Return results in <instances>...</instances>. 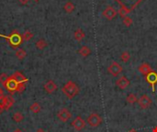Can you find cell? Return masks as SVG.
I'll use <instances>...</instances> for the list:
<instances>
[{
  "instance_id": "obj_1",
  "label": "cell",
  "mask_w": 157,
  "mask_h": 132,
  "mask_svg": "<svg viewBox=\"0 0 157 132\" xmlns=\"http://www.w3.org/2000/svg\"><path fill=\"white\" fill-rule=\"evenodd\" d=\"M62 92L68 99L75 98L80 92L79 86L73 81H68L62 88Z\"/></svg>"
},
{
  "instance_id": "obj_2",
  "label": "cell",
  "mask_w": 157,
  "mask_h": 132,
  "mask_svg": "<svg viewBox=\"0 0 157 132\" xmlns=\"http://www.w3.org/2000/svg\"><path fill=\"white\" fill-rule=\"evenodd\" d=\"M8 41L9 42V44L13 47V48H17L19 47L22 41H23V39H22V36L17 32V30H14L8 37Z\"/></svg>"
},
{
  "instance_id": "obj_3",
  "label": "cell",
  "mask_w": 157,
  "mask_h": 132,
  "mask_svg": "<svg viewBox=\"0 0 157 132\" xmlns=\"http://www.w3.org/2000/svg\"><path fill=\"white\" fill-rule=\"evenodd\" d=\"M102 121H103V119H102L101 116L97 114V113H93V114L89 115L86 119V123L91 127H97L98 126L101 125Z\"/></svg>"
},
{
  "instance_id": "obj_4",
  "label": "cell",
  "mask_w": 157,
  "mask_h": 132,
  "mask_svg": "<svg viewBox=\"0 0 157 132\" xmlns=\"http://www.w3.org/2000/svg\"><path fill=\"white\" fill-rule=\"evenodd\" d=\"M3 86L11 94L17 91V87H19V83H17L12 76H8V80L5 82Z\"/></svg>"
},
{
  "instance_id": "obj_5",
  "label": "cell",
  "mask_w": 157,
  "mask_h": 132,
  "mask_svg": "<svg viewBox=\"0 0 157 132\" xmlns=\"http://www.w3.org/2000/svg\"><path fill=\"white\" fill-rule=\"evenodd\" d=\"M123 69H122V66L117 63V62H113L109 67H108V72L113 77H118L119 75L122 72Z\"/></svg>"
},
{
  "instance_id": "obj_6",
  "label": "cell",
  "mask_w": 157,
  "mask_h": 132,
  "mask_svg": "<svg viewBox=\"0 0 157 132\" xmlns=\"http://www.w3.org/2000/svg\"><path fill=\"white\" fill-rule=\"evenodd\" d=\"M15 103V99L11 95H7L4 96L1 99H0V106H1L4 110L9 109Z\"/></svg>"
},
{
  "instance_id": "obj_7",
  "label": "cell",
  "mask_w": 157,
  "mask_h": 132,
  "mask_svg": "<svg viewBox=\"0 0 157 132\" xmlns=\"http://www.w3.org/2000/svg\"><path fill=\"white\" fill-rule=\"evenodd\" d=\"M57 118L60 121L66 123L67 121H69L72 118V113L69 111V109L67 108H62L58 111L57 113Z\"/></svg>"
},
{
  "instance_id": "obj_8",
  "label": "cell",
  "mask_w": 157,
  "mask_h": 132,
  "mask_svg": "<svg viewBox=\"0 0 157 132\" xmlns=\"http://www.w3.org/2000/svg\"><path fill=\"white\" fill-rule=\"evenodd\" d=\"M152 99L147 95H143L138 99V105L142 109H147L152 106Z\"/></svg>"
},
{
  "instance_id": "obj_9",
  "label": "cell",
  "mask_w": 157,
  "mask_h": 132,
  "mask_svg": "<svg viewBox=\"0 0 157 132\" xmlns=\"http://www.w3.org/2000/svg\"><path fill=\"white\" fill-rule=\"evenodd\" d=\"M116 1L121 6V8H126L131 9L135 8L142 0H116Z\"/></svg>"
},
{
  "instance_id": "obj_10",
  "label": "cell",
  "mask_w": 157,
  "mask_h": 132,
  "mask_svg": "<svg viewBox=\"0 0 157 132\" xmlns=\"http://www.w3.org/2000/svg\"><path fill=\"white\" fill-rule=\"evenodd\" d=\"M71 126L75 128V130L76 131H81L85 127V121L80 117L77 116L72 122H71Z\"/></svg>"
},
{
  "instance_id": "obj_11",
  "label": "cell",
  "mask_w": 157,
  "mask_h": 132,
  "mask_svg": "<svg viewBox=\"0 0 157 132\" xmlns=\"http://www.w3.org/2000/svg\"><path fill=\"white\" fill-rule=\"evenodd\" d=\"M102 15H103V17L105 18H107L108 20H112L113 18L118 15V11L114 8L109 6V7H107L106 8L103 10Z\"/></svg>"
},
{
  "instance_id": "obj_12",
  "label": "cell",
  "mask_w": 157,
  "mask_h": 132,
  "mask_svg": "<svg viewBox=\"0 0 157 132\" xmlns=\"http://www.w3.org/2000/svg\"><path fill=\"white\" fill-rule=\"evenodd\" d=\"M145 80L146 82L151 84L152 88V92H154V86L157 84V72L154 71H152L149 74H147L145 76Z\"/></svg>"
},
{
  "instance_id": "obj_13",
  "label": "cell",
  "mask_w": 157,
  "mask_h": 132,
  "mask_svg": "<svg viewBox=\"0 0 157 132\" xmlns=\"http://www.w3.org/2000/svg\"><path fill=\"white\" fill-rule=\"evenodd\" d=\"M115 84H116V86L117 87H119L121 90H124V89H126L130 85L131 82H130V80L126 76H121L120 78H119L116 81Z\"/></svg>"
},
{
  "instance_id": "obj_14",
  "label": "cell",
  "mask_w": 157,
  "mask_h": 132,
  "mask_svg": "<svg viewBox=\"0 0 157 132\" xmlns=\"http://www.w3.org/2000/svg\"><path fill=\"white\" fill-rule=\"evenodd\" d=\"M11 76L19 83V84H26L28 82V79L27 77L25 76V75L21 72H19V71H17L15 72Z\"/></svg>"
},
{
  "instance_id": "obj_15",
  "label": "cell",
  "mask_w": 157,
  "mask_h": 132,
  "mask_svg": "<svg viewBox=\"0 0 157 132\" xmlns=\"http://www.w3.org/2000/svg\"><path fill=\"white\" fill-rule=\"evenodd\" d=\"M138 71L142 75H143V76H146V75L149 74L152 70V67H151V65L149 63H142L141 65L138 67Z\"/></svg>"
},
{
  "instance_id": "obj_16",
  "label": "cell",
  "mask_w": 157,
  "mask_h": 132,
  "mask_svg": "<svg viewBox=\"0 0 157 132\" xmlns=\"http://www.w3.org/2000/svg\"><path fill=\"white\" fill-rule=\"evenodd\" d=\"M43 87H44V90L46 91V93H48V94H52L57 90V84L52 80H49L44 84Z\"/></svg>"
},
{
  "instance_id": "obj_17",
  "label": "cell",
  "mask_w": 157,
  "mask_h": 132,
  "mask_svg": "<svg viewBox=\"0 0 157 132\" xmlns=\"http://www.w3.org/2000/svg\"><path fill=\"white\" fill-rule=\"evenodd\" d=\"M77 52H78L79 55L82 56V57H87V56H89L92 53V51L88 46L84 45L77 51Z\"/></svg>"
},
{
  "instance_id": "obj_18",
  "label": "cell",
  "mask_w": 157,
  "mask_h": 132,
  "mask_svg": "<svg viewBox=\"0 0 157 132\" xmlns=\"http://www.w3.org/2000/svg\"><path fill=\"white\" fill-rule=\"evenodd\" d=\"M85 33L83 31L82 29H77L74 33V38H75V40L77 41H83L85 39Z\"/></svg>"
},
{
  "instance_id": "obj_19",
  "label": "cell",
  "mask_w": 157,
  "mask_h": 132,
  "mask_svg": "<svg viewBox=\"0 0 157 132\" xmlns=\"http://www.w3.org/2000/svg\"><path fill=\"white\" fill-rule=\"evenodd\" d=\"M75 4H74L73 2H71V1H67V2L64 4V6H63V9H64V11H65L67 14L73 13L74 10H75Z\"/></svg>"
},
{
  "instance_id": "obj_20",
  "label": "cell",
  "mask_w": 157,
  "mask_h": 132,
  "mask_svg": "<svg viewBox=\"0 0 157 132\" xmlns=\"http://www.w3.org/2000/svg\"><path fill=\"white\" fill-rule=\"evenodd\" d=\"M138 99L139 98L137 97V96L135 95V94L131 93V94H129V95L127 96V97H126V102L128 104H130V105H133L135 103H138Z\"/></svg>"
},
{
  "instance_id": "obj_21",
  "label": "cell",
  "mask_w": 157,
  "mask_h": 132,
  "mask_svg": "<svg viewBox=\"0 0 157 132\" xmlns=\"http://www.w3.org/2000/svg\"><path fill=\"white\" fill-rule=\"evenodd\" d=\"M26 56H27V52H26V51L24 49L17 50V51H16V57L19 59V60H20V61L24 60L26 58Z\"/></svg>"
},
{
  "instance_id": "obj_22",
  "label": "cell",
  "mask_w": 157,
  "mask_h": 132,
  "mask_svg": "<svg viewBox=\"0 0 157 132\" xmlns=\"http://www.w3.org/2000/svg\"><path fill=\"white\" fill-rule=\"evenodd\" d=\"M12 119H13V121H15L17 123H20V122L23 121L24 116L21 114L20 112H16V113H14L13 116H12Z\"/></svg>"
},
{
  "instance_id": "obj_23",
  "label": "cell",
  "mask_w": 157,
  "mask_h": 132,
  "mask_svg": "<svg viewBox=\"0 0 157 132\" xmlns=\"http://www.w3.org/2000/svg\"><path fill=\"white\" fill-rule=\"evenodd\" d=\"M41 109H42V107H41L40 104L37 103V102L33 103V104L29 106V110H30L32 113H34V114H38V113L41 111Z\"/></svg>"
},
{
  "instance_id": "obj_24",
  "label": "cell",
  "mask_w": 157,
  "mask_h": 132,
  "mask_svg": "<svg viewBox=\"0 0 157 132\" xmlns=\"http://www.w3.org/2000/svg\"><path fill=\"white\" fill-rule=\"evenodd\" d=\"M130 11H131V9H129V8H120L119 9V11H118V15H119L120 17L124 18V17H128V14L130 13Z\"/></svg>"
},
{
  "instance_id": "obj_25",
  "label": "cell",
  "mask_w": 157,
  "mask_h": 132,
  "mask_svg": "<svg viewBox=\"0 0 157 132\" xmlns=\"http://www.w3.org/2000/svg\"><path fill=\"white\" fill-rule=\"evenodd\" d=\"M47 46H48V43H47L46 41L43 40V39L39 40V41L36 42V44H35V47H36L38 50H43V49H45Z\"/></svg>"
},
{
  "instance_id": "obj_26",
  "label": "cell",
  "mask_w": 157,
  "mask_h": 132,
  "mask_svg": "<svg viewBox=\"0 0 157 132\" xmlns=\"http://www.w3.org/2000/svg\"><path fill=\"white\" fill-rule=\"evenodd\" d=\"M131 59V54L129 51H123L120 54V60L123 63H128Z\"/></svg>"
},
{
  "instance_id": "obj_27",
  "label": "cell",
  "mask_w": 157,
  "mask_h": 132,
  "mask_svg": "<svg viewBox=\"0 0 157 132\" xmlns=\"http://www.w3.org/2000/svg\"><path fill=\"white\" fill-rule=\"evenodd\" d=\"M33 38V33L29 30H26L23 34H22V39L23 41H30Z\"/></svg>"
},
{
  "instance_id": "obj_28",
  "label": "cell",
  "mask_w": 157,
  "mask_h": 132,
  "mask_svg": "<svg viewBox=\"0 0 157 132\" xmlns=\"http://www.w3.org/2000/svg\"><path fill=\"white\" fill-rule=\"evenodd\" d=\"M122 23H123V25L124 26H126V27H131L132 24H133V20H132V18L131 17H124L123 18V20H122Z\"/></svg>"
},
{
  "instance_id": "obj_29",
  "label": "cell",
  "mask_w": 157,
  "mask_h": 132,
  "mask_svg": "<svg viewBox=\"0 0 157 132\" xmlns=\"http://www.w3.org/2000/svg\"><path fill=\"white\" fill-rule=\"evenodd\" d=\"M8 74L5 73V72H2L1 74H0V83H1L2 84H5V82L8 80Z\"/></svg>"
},
{
  "instance_id": "obj_30",
  "label": "cell",
  "mask_w": 157,
  "mask_h": 132,
  "mask_svg": "<svg viewBox=\"0 0 157 132\" xmlns=\"http://www.w3.org/2000/svg\"><path fill=\"white\" fill-rule=\"evenodd\" d=\"M26 89V84H19V87H17V91L19 93H22L24 92Z\"/></svg>"
},
{
  "instance_id": "obj_31",
  "label": "cell",
  "mask_w": 157,
  "mask_h": 132,
  "mask_svg": "<svg viewBox=\"0 0 157 132\" xmlns=\"http://www.w3.org/2000/svg\"><path fill=\"white\" fill-rule=\"evenodd\" d=\"M29 0H19V2L21 4V5H27L29 3Z\"/></svg>"
},
{
  "instance_id": "obj_32",
  "label": "cell",
  "mask_w": 157,
  "mask_h": 132,
  "mask_svg": "<svg viewBox=\"0 0 157 132\" xmlns=\"http://www.w3.org/2000/svg\"><path fill=\"white\" fill-rule=\"evenodd\" d=\"M4 96H5V94H4L3 89H2V88H0V99H1Z\"/></svg>"
},
{
  "instance_id": "obj_33",
  "label": "cell",
  "mask_w": 157,
  "mask_h": 132,
  "mask_svg": "<svg viewBox=\"0 0 157 132\" xmlns=\"http://www.w3.org/2000/svg\"><path fill=\"white\" fill-rule=\"evenodd\" d=\"M36 132H46L45 130H43L42 128H38L37 130H36Z\"/></svg>"
},
{
  "instance_id": "obj_34",
  "label": "cell",
  "mask_w": 157,
  "mask_h": 132,
  "mask_svg": "<svg viewBox=\"0 0 157 132\" xmlns=\"http://www.w3.org/2000/svg\"><path fill=\"white\" fill-rule=\"evenodd\" d=\"M3 111H4V108L1 106H0V115H1L2 114V113H3Z\"/></svg>"
},
{
  "instance_id": "obj_35",
  "label": "cell",
  "mask_w": 157,
  "mask_h": 132,
  "mask_svg": "<svg viewBox=\"0 0 157 132\" xmlns=\"http://www.w3.org/2000/svg\"><path fill=\"white\" fill-rule=\"evenodd\" d=\"M14 132H22L21 130H20V129H17V130H15Z\"/></svg>"
},
{
  "instance_id": "obj_36",
  "label": "cell",
  "mask_w": 157,
  "mask_h": 132,
  "mask_svg": "<svg viewBox=\"0 0 157 132\" xmlns=\"http://www.w3.org/2000/svg\"><path fill=\"white\" fill-rule=\"evenodd\" d=\"M153 132H157V127L153 129Z\"/></svg>"
},
{
  "instance_id": "obj_37",
  "label": "cell",
  "mask_w": 157,
  "mask_h": 132,
  "mask_svg": "<svg viewBox=\"0 0 157 132\" xmlns=\"http://www.w3.org/2000/svg\"><path fill=\"white\" fill-rule=\"evenodd\" d=\"M129 132H137L136 130H134V129H131V131H129Z\"/></svg>"
},
{
  "instance_id": "obj_38",
  "label": "cell",
  "mask_w": 157,
  "mask_h": 132,
  "mask_svg": "<svg viewBox=\"0 0 157 132\" xmlns=\"http://www.w3.org/2000/svg\"><path fill=\"white\" fill-rule=\"evenodd\" d=\"M33 1H35V2H38V1H40V0H33Z\"/></svg>"
}]
</instances>
